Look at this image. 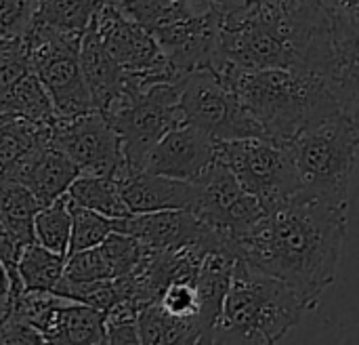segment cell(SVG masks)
I'll list each match as a JSON object with an SVG mask.
<instances>
[{"instance_id":"cell-1","label":"cell","mask_w":359,"mask_h":345,"mask_svg":"<svg viewBox=\"0 0 359 345\" xmlns=\"http://www.w3.org/2000/svg\"><path fill=\"white\" fill-rule=\"evenodd\" d=\"M349 204H332L297 194L267 211L236 245L238 257L294 287L318 308L334 282L347 234Z\"/></svg>"},{"instance_id":"cell-2","label":"cell","mask_w":359,"mask_h":345,"mask_svg":"<svg viewBox=\"0 0 359 345\" xmlns=\"http://www.w3.org/2000/svg\"><path fill=\"white\" fill-rule=\"evenodd\" d=\"M221 21L217 67L223 63L246 70L288 67L332 80L341 65L334 21L320 0H265Z\"/></svg>"},{"instance_id":"cell-3","label":"cell","mask_w":359,"mask_h":345,"mask_svg":"<svg viewBox=\"0 0 359 345\" xmlns=\"http://www.w3.org/2000/svg\"><path fill=\"white\" fill-rule=\"evenodd\" d=\"M217 72L267 137L292 141L301 131L341 114L328 76L288 67L246 70L231 63H223Z\"/></svg>"},{"instance_id":"cell-4","label":"cell","mask_w":359,"mask_h":345,"mask_svg":"<svg viewBox=\"0 0 359 345\" xmlns=\"http://www.w3.org/2000/svg\"><path fill=\"white\" fill-rule=\"evenodd\" d=\"M309 310L294 287L238 257L212 344H278Z\"/></svg>"},{"instance_id":"cell-5","label":"cell","mask_w":359,"mask_h":345,"mask_svg":"<svg viewBox=\"0 0 359 345\" xmlns=\"http://www.w3.org/2000/svg\"><path fill=\"white\" fill-rule=\"evenodd\" d=\"M301 175V196L349 204V185L358 164L359 139L349 120L339 114L301 131L292 141Z\"/></svg>"},{"instance_id":"cell-6","label":"cell","mask_w":359,"mask_h":345,"mask_svg":"<svg viewBox=\"0 0 359 345\" xmlns=\"http://www.w3.org/2000/svg\"><path fill=\"white\" fill-rule=\"evenodd\" d=\"M122 139L128 175L145 171L158 141L183 122L181 82H160L145 91H126L101 110Z\"/></svg>"},{"instance_id":"cell-7","label":"cell","mask_w":359,"mask_h":345,"mask_svg":"<svg viewBox=\"0 0 359 345\" xmlns=\"http://www.w3.org/2000/svg\"><path fill=\"white\" fill-rule=\"evenodd\" d=\"M217 154L265 211L290 202L301 192V175L290 141L242 137L219 141Z\"/></svg>"},{"instance_id":"cell-8","label":"cell","mask_w":359,"mask_h":345,"mask_svg":"<svg viewBox=\"0 0 359 345\" xmlns=\"http://www.w3.org/2000/svg\"><path fill=\"white\" fill-rule=\"evenodd\" d=\"M82 38L84 34H72L42 23H36L27 36L34 72L50 93L61 120L97 110L82 70Z\"/></svg>"},{"instance_id":"cell-9","label":"cell","mask_w":359,"mask_h":345,"mask_svg":"<svg viewBox=\"0 0 359 345\" xmlns=\"http://www.w3.org/2000/svg\"><path fill=\"white\" fill-rule=\"evenodd\" d=\"M183 120L198 126L215 141L267 137L238 93L212 67H202L181 80Z\"/></svg>"},{"instance_id":"cell-10","label":"cell","mask_w":359,"mask_h":345,"mask_svg":"<svg viewBox=\"0 0 359 345\" xmlns=\"http://www.w3.org/2000/svg\"><path fill=\"white\" fill-rule=\"evenodd\" d=\"M194 213L215 230L233 251L236 245L267 213L263 204L240 183L233 171L217 158L198 179ZM238 255V253H236Z\"/></svg>"},{"instance_id":"cell-11","label":"cell","mask_w":359,"mask_h":345,"mask_svg":"<svg viewBox=\"0 0 359 345\" xmlns=\"http://www.w3.org/2000/svg\"><path fill=\"white\" fill-rule=\"evenodd\" d=\"M90 27L97 32L109 55L126 72L145 74L156 82L183 80L166 59L156 36L137 21H133L130 17H126L114 2H101L90 21Z\"/></svg>"},{"instance_id":"cell-12","label":"cell","mask_w":359,"mask_h":345,"mask_svg":"<svg viewBox=\"0 0 359 345\" xmlns=\"http://www.w3.org/2000/svg\"><path fill=\"white\" fill-rule=\"evenodd\" d=\"M53 145L65 152L82 175H107L120 181L128 177L122 139L101 110L59 120L53 126Z\"/></svg>"},{"instance_id":"cell-13","label":"cell","mask_w":359,"mask_h":345,"mask_svg":"<svg viewBox=\"0 0 359 345\" xmlns=\"http://www.w3.org/2000/svg\"><path fill=\"white\" fill-rule=\"evenodd\" d=\"M221 13L212 4V8L181 19L154 36L175 72L185 78L196 70L217 67L221 59Z\"/></svg>"},{"instance_id":"cell-14","label":"cell","mask_w":359,"mask_h":345,"mask_svg":"<svg viewBox=\"0 0 359 345\" xmlns=\"http://www.w3.org/2000/svg\"><path fill=\"white\" fill-rule=\"evenodd\" d=\"M219 141L189 122L177 124L151 150L145 171L196 181L217 158Z\"/></svg>"},{"instance_id":"cell-15","label":"cell","mask_w":359,"mask_h":345,"mask_svg":"<svg viewBox=\"0 0 359 345\" xmlns=\"http://www.w3.org/2000/svg\"><path fill=\"white\" fill-rule=\"evenodd\" d=\"M80 175L78 164L53 143H44L2 169V179H15L27 185L42 207L65 196Z\"/></svg>"},{"instance_id":"cell-16","label":"cell","mask_w":359,"mask_h":345,"mask_svg":"<svg viewBox=\"0 0 359 345\" xmlns=\"http://www.w3.org/2000/svg\"><path fill=\"white\" fill-rule=\"evenodd\" d=\"M116 232L130 234L151 249H181L219 236L191 209H166L120 217Z\"/></svg>"},{"instance_id":"cell-17","label":"cell","mask_w":359,"mask_h":345,"mask_svg":"<svg viewBox=\"0 0 359 345\" xmlns=\"http://www.w3.org/2000/svg\"><path fill=\"white\" fill-rule=\"evenodd\" d=\"M122 196L133 215L166 209H194L198 185L187 179L137 171L122 179Z\"/></svg>"},{"instance_id":"cell-18","label":"cell","mask_w":359,"mask_h":345,"mask_svg":"<svg viewBox=\"0 0 359 345\" xmlns=\"http://www.w3.org/2000/svg\"><path fill=\"white\" fill-rule=\"evenodd\" d=\"M238 255L231 247L221 245L206 253L202 270L196 280L198 301H200V325H202V344H212L215 329L223 314V306L233 280Z\"/></svg>"},{"instance_id":"cell-19","label":"cell","mask_w":359,"mask_h":345,"mask_svg":"<svg viewBox=\"0 0 359 345\" xmlns=\"http://www.w3.org/2000/svg\"><path fill=\"white\" fill-rule=\"evenodd\" d=\"M82 70L97 110H105L111 99L126 91L128 72L109 55L90 25L82 38Z\"/></svg>"},{"instance_id":"cell-20","label":"cell","mask_w":359,"mask_h":345,"mask_svg":"<svg viewBox=\"0 0 359 345\" xmlns=\"http://www.w3.org/2000/svg\"><path fill=\"white\" fill-rule=\"evenodd\" d=\"M0 114L19 116L46 126H53L61 120L50 93L36 72L25 74L13 86L0 91Z\"/></svg>"},{"instance_id":"cell-21","label":"cell","mask_w":359,"mask_h":345,"mask_svg":"<svg viewBox=\"0 0 359 345\" xmlns=\"http://www.w3.org/2000/svg\"><path fill=\"white\" fill-rule=\"evenodd\" d=\"M42 209V202L36 194L15 179H2L0 185V234H6L29 247L36 242V215Z\"/></svg>"},{"instance_id":"cell-22","label":"cell","mask_w":359,"mask_h":345,"mask_svg":"<svg viewBox=\"0 0 359 345\" xmlns=\"http://www.w3.org/2000/svg\"><path fill=\"white\" fill-rule=\"evenodd\" d=\"M46 344H107L105 314L93 306L69 301L57 310Z\"/></svg>"},{"instance_id":"cell-23","label":"cell","mask_w":359,"mask_h":345,"mask_svg":"<svg viewBox=\"0 0 359 345\" xmlns=\"http://www.w3.org/2000/svg\"><path fill=\"white\" fill-rule=\"evenodd\" d=\"M141 344H202V325L198 316H177L160 301L139 312Z\"/></svg>"},{"instance_id":"cell-24","label":"cell","mask_w":359,"mask_h":345,"mask_svg":"<svg viewBox=\"0 0 359 345\" xmlns=\"http://www.w3.org/2000/svg\"><path fill=\"white\" fill-rule=\"evenodd\" d=\"M151 34L212 8V0H109Z\"/></svg>"},{"instance_id":"cell-25","label":"cell","mask_w":359,"mask_h":345,"mask_svg":"<svg viewBox=\"0 0 359 345\" xmlns=\"http://www.w3.org/2000/svg\"><path fill=\"white\" fill-rule=\"evenodd\" d=\"M67 200L93 209L107 217L120 219L133 215L122 196V181L107 175H80L67 190Z\"/></svg>"},{"instance_id":"cell-26","label":"cell","mask_w":359,"mask_h":345,"mask_svg":"<svg viewBox=\"0 0 359 345\" xmlns=\"http://www.w3.org/2000/svg\"><path fill=\"white\" fill-rule=\"evenodd\" d=\"M67 255L50 251L38 240L25 247L19 257V274L25 285V291H55L65 274Z\"/></svg>"},{"instance_id":"cell-27","label":"cell","mask_w":359,"mask_h":345,"mask_svg":"<svg viewBox=\"0 0 359 345\" xmlns=\"http://www.w3.org/2000/svg\"><path fill=\"white\" fill-rule=\"evenodd\" d=\"M53 126L36 124L32 120L11 116V114H0V162H2V169L11 167L15 160L29 154L32 150H36L44 143H53Z\"/></svg>"},{"instance_id":"cell-28","label":"cell","mask_w":359,"mask_h":345,"mask_svg":"<svg viewBox=\"0 0 359 345\" xmlns=\"http://www.w3.org/2000/svg\"><path fill=\"white\" fill-rule=\"evenodd\" d=\"M36 240L50 251L69 255L72 245V230H74V215L67 196H61L48 207H42L36 215Z\"/></svg>"},{"instance_id":"cell-29","label":"cell","mask_w":359,"mask_h":345,"mask_svg":"<svg viewBox=\"0 0 359 345\" xmlns=\"http://www.w3.org/2000/svg\"><path fill=\"white\" fill-rule=\"evenodd\" d=\"M103 0H40L36 23L84 34Z\"/></svg>"},{"instance_id":"cell-30","label":"cell","mask_w":359,"mask_h":345,"mask_svg":"<svg viewBox=\"0 0 359 345\" xmlns=\"http://www.w3.org/2000/svg\"><path fill=\"white\" fill-rule=\"evenodd\" d=\"M69 207H72V215H74V230H72L69 253L93 249V247L101 245L109 234L116 232L118 219L107 217L103 213L86 209V207L72 204V202H69Z\"/></svg>"},{"instance_id":"cell-31","label":"cell","mask_w":359,"mask_h":345,"mask_svg":"<svg viewBox=\"0 0 359 345\" xmlns=\"http://www.w3.org/2000/svg\"><path fill=\"white\" fill-rule=\"evenodd\" d=\"M63 276L74 282H99L116 278V272L103 245H97L93 249L69 253Z\"/></svg>"},{"instance_id":"cell-32","label":"cell","mask_w":359,"mask_h":345,"mask_svg":"<svg viewBox=\"0 0 359 345\" xmlns=\"http://www.w3.org/2000/svg\"><path fill=\"white\" fill-rule=\"evenodd\" d=\"M40 0H0V40L27 38L38 19Z\"/></svg>"},{"instance_id":"cell-33","label":"cell","mask_w":359,"mask_h":345,"mask_svg":"<svg viewBox=\"0 0 359 345\" xmlns=\"http://www.w3.org/2000/svg\"><path fill=\"white\" fill-rule=\"evenodd\" d=\"M34 72L27 38L0 40V91L13 86L19 78Z\"/></svg>"},{"instance_id":"cell-34","label":"cell","mask_w":359,"mask_h":345,"mask_svg":"<svg viewBox=\"0 0 359 345\" xmlns=\"http://www.w3.org/2000/svg\"><path fill=\"white\" fill-rule=\"evenodd\" d=\"M139 312H141V308L135 306L133 301H120L109 312H105V335H107V344H141Z\"/></svg>"},{"instance_id":"cell-35","label":"cell","mask_w":359,"mask_h":345,"mask_svg":"<svg viewBox=\"0 0 359 345\" xmlns=\"http://www.w3.org/2000/svg\"><path fill=\"white\" fill-rule=\"evenodd\" d=\"M332 89L341 105V114L349 120L359 139V67L341 61L332 76Z\"/></svg>"},{"instance_id":"cell-36","label":"cell","mask_w":359,"mask_h":345,"mask_svg":"<svg viewBox=\"0 0 359 345\" xmlns=\"http://www.w3.org/2000/svg\"><path fill=\"white\" fill-rule=\"evenodd\" d=\"M160 304L177 314V316H198L200 314V301H198V291L194 282H170L164 295L160 297Z\"/></svg>"},{"instance_id":"cell-37","label":"cell","mask_w":359,"mask_h":345,"mask_svg":"<svg viewBox=\"0 0 359 345\" xmlns=\"http://www.w3.org/2000/svg\"><path fill=\"white\" fill-rule=\"evenodd\" d=\"M334 21V42L341 61L353 63L359 67V23L351 21Z\"/></svg>"},{"instance_id":"cell-38","label":"cell","mask_w":359,"mask_h":345,"mask_svg":"<svg viewBox=\"0 0 359 345\" xmlns=\"http://www.w3.org/2000/svg\"><path fill=\"white\" fill-rule=\"evenodd\" d=\"M0 344L2 345H34L46 344L44 337L25 320L19 318H2L0 320Z\"/></svg>"},{"instance_id":"cell-39","label":"cell","mask_w":359,"mask_h":345,"mask_svg":"<svg viewBox=\"0 0 359 345\" xmlns=\"http://www.w3.org/2000/svg\"><path fill=\"white\" fill-rule=\"evenodd\" d=\"M332 19L359 23V0H320Z\"/></svg>"},{"instance_id":"cell-40","label":"cell","mask_w":359,"mask_h":345,"mask_svg":"<svg viewBox=\"0 0 359 345\" xmlns=\"http://www.w3.org/2000/svg\"><path fill=\"white\" fill-rule=\"evenodd\" d=\"M265 0H212L215 8L221 13V17L225 15H236V13H244L257 4H261Z\"/></svg>"}]
</instances>
